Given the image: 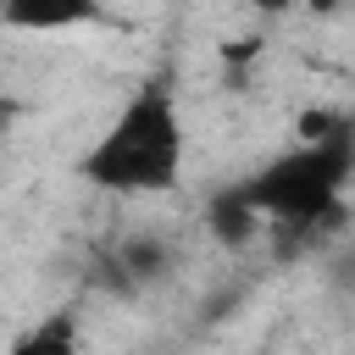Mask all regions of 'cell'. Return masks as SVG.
<instances>
[{
	"label": "cell",
	"mask_w": 355,
	"mask_h": 355,
	"mask_svg": "<svg viewBox=\"0 0 355 355\" xmlns=\"http://www.w3.org/2000/svg\"><path fill=\"white\" fill-rule=\"evenodd\" d=\"M11 355H78V316L61 305V311H50L44 322H33L17 344H11Z\"/></svg>",
	"instance_id": "5"
},
{
	"label": "cell",
	"mask_w": 355,
	"mask_h": 355,
	"mask_svg": "<svg viewBox=\"0 0 355 355\" xmlns=\"http://www.w3.org/2000/svg\"><path fill=\"white\" fill-rule=\"evenodd\" d=\"M349 178H355V122L333 139H305L300 150L250 172L239 189L266 216V227L311 244V239L338 227V194Z\"/></svg>",
	"instance_id": "2"
},
{
	"label": "cell",
	"mask_w": 355,
	"mask_h": 355,
	"mask_svg": "<svg viewBox=\"0 0 355 355\" xmlns=\"http://www.w3.org/2000/svg\"><path fill=\"white\" fill-rule=\"evenodd\" d=\"M183 172V116L161 78L128 94L111 128L78 161V178L105 194H166Z\"/></svg>",
	"instance_id": "1"
},
{
	"label": "cell",
	"mask_w": 355,
	"mask_h": 355,
	"mask_svg": "<svg viewBox=\"0 0 355 355\" xmlns=\"http://www.w3.org/2000/svg\"><path fill=\"white\" fill-rule=\"evenodd\" d=\"M122 272L139 283V277H161L166 272V244H155V239H133V244H122Z\"/></svg>",
	"instance_id": "6"
},
{
	"label": "cell",
	"mask_w": 355,
	"mask_h": 355,
	"mask_svg": "<svg viewBox=\"0 0 355 355\" xmlns=\"http://www.w3.org/2000/svg\"><path fill=\"white\" fill-rule=\"evenodd\" d=\"M205 227H211L222 244H233V250H239V244H250V239L266 227V216H261V211L250 205V194L233 183V189L211 194V205H205Z\"/></svg>",
	"instance_id": "4"
},
{
	"label": "cell",
	"mask_w": 355,
	"mask_h": 355,
	"mask_svg": "<svg viewBox=\"0 0 355 355\" xmlns=\"http://www.w3.org/2000/svg\"><path fill=\"white\" fill-rule=\"evenodd\" d=\"M244 6H250V11H266V17H277V11H288L294 0H244Z\"/></svg>",
	"instance_id": "7"
},
{
	"label": "cell",
	"mask_w": 355,
	"mask_h": 355,
	"mask_svg": "<svg viewBox=\"0 0 355 355\" xmlns=\"http://www.w3.org/2000/svg\"><path fill=\"white\" fill-rule=\"evenodd\" d=\"M6 28L22 33H61V28H83V22H105L100 0H0Z\"/></svg>",
	"instance_id": "3"
}]
</instances>
